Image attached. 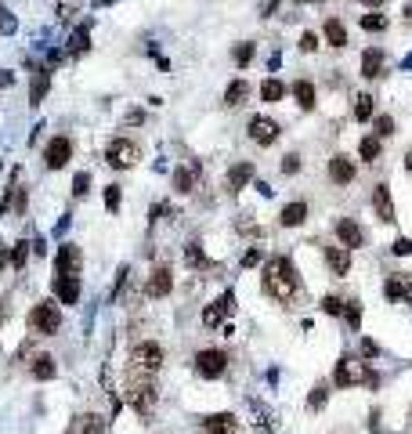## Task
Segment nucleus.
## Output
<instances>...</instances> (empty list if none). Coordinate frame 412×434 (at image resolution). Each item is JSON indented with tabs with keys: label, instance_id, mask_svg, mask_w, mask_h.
Returning <instances> with one entry per match:
<instances>
[{
	"label": "nucleus",
	"instance_id": "3c124183",
	"mask_svg": "<svg viewBox=\"0 0 412 434\" xmlns=\"http://www.w3.org/2000/svg\"><path fill=\"white\" fill-rule=\"evenodd\" d=\"M405 166H409V171H412V149H409V156H405Z\"/></svg>",
	"mask_w": 412,
	"mask_h": 434
},
{
	"label": "nucleus",
	"instance_id": "f257e3e1",
	"mask_svg": "<svg viewBox=\"0 0 412 434\" xmlns=\"http://www.w3.org/2000/svg\"><path fill=\"white\" fill-rule=\"evenodd\" d=\"M261 283H264L268 297H275L279 304H293L296 293H301V275H296L290 257H272V261H268Z\"/></svg>",
	"mask_w": 412,
	"mask_h": 434
},
{
	"label": "nucleus",
	"instance_id": "4468645a",
	"mask_svg": "<svg viewBox=\"0 0 412 434\" xmlns=\"http://www.w3.org/2000/svg\"><path fill=\"white\" fill-rule=\"evenodd\" d=\"M199 431H203V434H235L239 431V420L232 413H214V416H203Z\"/></svg>",
	"mask_w": 412,
	"mask_h": 434
},
{
	"label": "nucleus",
	"instance_id": "6e6552de",
	"mask_svg": "<svg viewBox=\"0 0 412 434\" xmlns=\"http://www.w3.org/2000/svg\"><path fill=\"white\" fill-rule=\"evenodd\" d=\"M73 160V142H69L65 134H58V138H51L47 142V149H44V163L51 166V171H62V166Z\"/></svg>",
	"mask_w": 412,
	"mask_h": 434
},
{
	"label": "nucleus",
	"instance_id": "b1692460",
	"mask_svg": "<svg viewBox=\"0 0 412 434\" xmlns=\"http://www.w3.org/2000/svg\"><path fill=\"white\" fill-rule=\"evenodd\" d=\"M246 98H250V83H246V80H232L228 91H224V105L235 109V105H243Z\"/></svg>",
	"mask_w": 412,
	"mask_h": 434
},
{
	"label": "nucleus",
	"instance_id": "e433bc0d",
	"mask_svg": "<svg viewBox=\"0 0 412 434\" xmlns=\"http://www.w3.org/2000/svg\"><path fill=\"white\" fill-rule=\"evenodd\" d=\"M120 199H123L120 185H109V188H105V206H109V214H116V210H120Z\"/></svg>",
	"mask_w": 412,
	"mask_h": 434
},
{
	"label": "nucleus",
	"instance_id": "39448f33",
	"mask_svg": "<svg viewBox=\"0 0 412 434\" xmlns=\"http://www.w3.org/2000/svg\"><path fill=\"white\" fill-rule=\"evenodd\" d=\"M127 402L134 405V413L141 420H152V413H155V387H152V380H127Z\"/></svg>",
	"mask_w": 412,
	"mask_h": 434
},
{
	"label": "nucleus",
	"instance_id": "9b49d317",
	"mask_svg": "<svg viewBox=\"0 0 412 434\" xmlns=\"http://www.w3.org/2000/svg\"><path fill=\"white\" fill-rule=\"evenodd\" d=\"M80 264H83L80 246L62 243V246H58V257H54V268H58V275H76V272H80Z\"/></svg>",
	"mask_w": 412,
	"mask_h": 434
},
{
	"label": "nucleus",
	"instance_id": "aec40b11",
	"mask_svg": "<svg viewBox=\"0 0 412 434\" xmlns=\"http://www.w3.org/2000/svg\"><path fill=\"white\" fill-rule=\"evenodd\" d=\"M383 73V51L380 47H369L365 54H362V76L365 80H376Z\"/></svg>",
	"mask_w": 412,
	"mask_h": 434
},
{
	"label": "nucleus",
	"instance_id": "393cba45",
	"mask_svg": "<svg viewBox=\"0 0 412 434\" xmlns=\"http://www.w3.org/2000/svg\"><path fill=\"white\" fill-rule=\"evenodd\" d=\"M195 181H199V166H177V174H174V188L177 192H192L195 188Z\"/></svg>",
	"mask_w": 412,
	"mask_h": 434
},
{
	"label": "nucleus",
	"instance_id": "7c9ffc66",
	"mask_svg": "<svg viewBox=\"0 0 412 434\" xmlns=\"http://www.w3.org/2000/svg\"><path fill=\"white\" fill-rule=\"evenodd\" d=\"M354 120H373V98H369V94H358V98H354Z\"/></svg>",
	"mask_w": 412,
	"mask_h": 434
},
{
	"label": "nucleus",
	"instance_id": "dca6fc26",
	"mask_svg": "<svg viewBox=\"0 0 412 434\" xmlns=\"http://www.w3.org/2000/svg\"><path fill=\"white\" fill-rule=\"evenodd\" d=\"M54 297L62 304H76L80 301V279L76 275H54Z\"/></svg>",
	"mask_w": 412,
	"mask_h": 434
},
{
	"label": "nucleus",
	"instance_id": "a18cd8bd",
	"mask_svg": "<svg viewBox=\"0 0 412 434\" xmlns=\"http://www.w3.org/2000/svg\"><path fill=\"white\" fill-rule=\"evenodd\" d=\"M83 434H105L102 424H98V416H83Z\"/></svg>",
	"mask_w": 412,
	"mask_h": 434
},
{
	"label": "nucleus",
	"instance_id": "58836bf2",
	"mask_svg": "<svg viewBox=\"0 0 412 434\" xmlns=\"http://www.w3.org/2000/svg\"><path fill=\"white\" fill-rule=\"evenodd\" d=\"M325 398H329V387H325V384H318L315 391H311L307 405H311V409H322V405H325Z\"/></svg>",
	"mask_w": 412,
	"mask_h": 434
},
{
	"label": "nucleus",
	"instance_id": "c756f323",
	"mask_svg": "<svg viewBox=\"0 0 412 434\" xmlns=\"http://www.w3.org/2000/svg\"><path fill=\"white\" fill-rule=\"evenodd\" d=\"M282 94H286V87H282L279 80H264V83H261V102L275 105V102H282Z\"/></svg>",
	"mask_w": 412,
	"mask_h": 434
},
{
	"label": "nucleus",
	"instance_id": "4be33fe9",
	"mask_svg": "<svg viewBox=\"0 0 412 434\" xmlns=\"http://www.w3.org/2000/svg\"><path fill=\"white\" fill-rule=\"evenodd\" d=\"M250 181H253V163H235L228 171V188L232 192H243Z\"/></svg>",
	"mask_w": 412,
	"mask_h": 434
},
{
	"label": "nucleus",
	"instance_id": "bb28decb",
	"mask_svg": "<svg viewBox=\"0 0 412 434\" xmlns=\"http://www.w3.org/2000/svg\"><path fill=\"white\" fill-rule=\"evenodd\" d=\"M47 83H51V73H47V69H36V73H33V91H30V102L33 105H40V98L47 94Z\"/></svg>",
	"mask_w": 412,
	"mask_h": 434
},
{
	"label": "nucleus",
	"instance_id": "49530a36",
	"mask_svg": "<svg viewBox=\"0 0 412 434\" xmlns=\"http://www.w3.org/2000/svg\"><path fill=\"white\" fill-rule=\"evenodd\" d=\"M315 47H318V36L315 33H304L301 36V51H315Z\"/></svg>",
	"mask_w": 412,
	"mask_h": 434
},
{
	"label": "nucleus",
	"instance_id": "9d476101",
	"mask_svg": "<svg viewBox=\"0 0 412 434\" xmlns=\"http://www.w3.org/2000/svg\"><path fill=\"white\" fill-rule=\"evenodd\" d=\"M383 297L387 301H412V272L387 275V283H383Z\"/></svg>",
	"mask_w": 412,
	"mask_h": 434
},
{
	"label": "nucleus",
	"instance_id": "20e7f679",
	"mask_svg": "<svg viewBox=\"0 0 412 434\" xmlns=\"http://www.w3.org/2000/svg\"><path fill=\"white\" fill-rule=\"evenodd\" d=\"M30 329L40 333V337H51V333H58V329H62V312H58V304H54V301L33 304V312H30Z\"/></svg>",
	"mask_w": 412,
	"mask_h": 434
},
{
	"label": "nucleus",
	"instance_id": "a211bd4d",
	"mask_svg": "<svg viewBox=\"0 0 412 434\" xmlns=\"http://www.w3.org/2000/svg\"><path fill=\"white\" fill-rule=\"evenodd\" d=\"M329 177L336 181V185H351V181H354V160L333 156V160H329Z\"/></svg>",
	"mask_w": 412,
	"mask_h": 434
},
{
	"label": "nucleus",
	"instance_id": "cd10ccee",
	"mask_svg": "<svg viewBox=\"0 0 412 434\" xmlns=\"http://www.w3.org/2000/svg\"><path fill=\"white\" fill-rule=\"evenodd\" d=\"M325 40H329L333 47H347V30H344V22H336V19L325 22Z\"/></svg>",
	"mask_w": 412,
	"mask_h": 434
},
{
	"label": "nucleus",
	"instance_id": "72a5a7b5",
	"mask_svg": "<svg viewBox=\"0 0 412 434\" xmlns=\"http://www.w3.org/2000/svg\"><path fill=\"white\" fill-rule=\"evenodd\" d=\"M30 250H33V243H25V239H19L15 243V250H11V264H15V268H22V264H25V257H30Z\"/></svg>",
	"mask_w": 412,
	"mask_h": 434
},
{
	"label": "nucleus",
	"instance_id": "f03ea898",
	"mask_svg": "<svg viewBox=\"0 0 412 434\" xmlns=\"http://www.w3.org/2000/svg\"><path fill=\"white\" fill-rule=\"evenodd\" d=\"M163 358H166V351L152 340L131 347V355H127V380H152V376L160 373Z\"/></svg>",
	"mask_w": 412,
	"mask_h": 434
},
{
	"label": "nucleus",
	"instance_id": "0eeeda50",
	"mask_svg": "<svg viewBox=\"0 0 412 434\" xmlns=\"http://www.w3.org/2000/svg\"><path fill=\"white\" fill-rule=\"evenodd\" d=\"M138 160H141V149L131 138H116V142H109V149H105V163L112 171H127V166H134Z\"/></svg>",
	"mask_w": 412,
	"mask_h": 434
},
{
	"label": "nucleus",
	"instance_id": "1a4fd4ad",
	"mask_svg": "<svg viewBox=\"0 0 412 434\" xmlns=\"http://www.w3.org/2000/svg\"><path fill=\"white\" fill-rule=\"evenodd\" d=\"M232 307H235V297H232V293H221V301L206 304V312H203V326H206V329L224 326V318H228Z\"/></svg>",
	"mask_w": 412,
	"mask_h": 434
},
{
	"label": "nucleus",
	"instance_id": "79ce46f5",
	"mask_svg": "<svg viewBox=\"0 0 412 434\" xmlns=\"http://www.w3.org/2000/svg\"><path fill=\"white\" fill-rule=\"evenodd\" d=\"M69 51H87V30H80L73 40H69Z\"/></svg>",
	"mask_w": 412,
	"mask_h": 434
},
{
	"label": "nucleus",
	"instance_id": "09e8293b",
	"mask_svg": "<svg viewBox=\"0 0 412 434\" xmlns=\"http://www.w3.org/2000/svg\"><path fill=\"white\" fill-rule=\"evenodd\" d=\"M394 254H412V243L409 239H398L394 243Z\"/></svg>",
	"mask_w": 412,
	"mask_h": 434
},
{
	"label": "nucleus",
	"instance_id": "ea45409f",
	"mask_svg": "<svg viewBox=\"0 0 412 434\" xmlns=\"http://www.w3.org/2000/svg\"><path fill=\"white\" fill-rule=\"evenodd\" d=\"M394 134V120L391 116H376V138H391Z\"/></svg>",
	"mask_w": 412,
	"mask_h": 434
},
{
	"label": "nucleus",
	"instance_id": "2eb2a0df",
	"mask_svg": "<svg viewBox=\"0 0 412 434\" xmlns=\"http://www.w3.org/2000/svg\"><path fill=\"white\" fill-rule=\"evenodd\" d=\"M170 286H174V272L166 268V264H160V268H152V275H149V297H166L170 293Z\"/></svg>",
	"mask_w": 412,
	"mask_h": 434
},
{
	"label": "nucleus",
	"instance_id": "de8ad7c7",
	"mask_svg": "<svg viewBox=\"0 0 412 434\" xmlns=\"http://www.w3.org/2000/svg\"><path fill=\"white\" fill-rule=\"evenodd\" d=\"M362 355H365V358H376V355H380V347H376L373 340H362Z\"/></svg>",
	"mask_w": 412,
	"mask_h": 434
},
{
	"label": "nucleus",
	"instance_id": "f704fd0d",
	"mask_svg": "<svg viewBox=\"0 0 412 434\" xmlns=\"http://www.w3.org/2000/svg\"><path fill=\"white\" fill-rule=\"evenodd\" d=\"M184 261L192 264V268H206V257H203V246L199 243H192L188 250H184Z\"/></svg>",
	"mask_w": 412,
	"mask_h": 434
},
{
	"label": "nucleus",
	"instance_id": "c9c22d12",
	"mask_svg": "<svg viewBox=\"0 0 412 434\" xmlns=\"http://www.w3.org/2000/svg\"><path fill=\"white\" fill-rule=\"evenodd\" d=\"M344 304H347L344 297H336V293H329V297L322 301V312H325V315H344Z\"/></svg>",
	"mask_w": 412,
	"mask_h": 434
},
{
	"label": "nucleus",
	"instance_id": "c85d7f7f",
	"mask_svg": "<svg viewBox=\"0 0 412 434\" xmlns=\"http://www.w3.org/2000/svg\"><path fill=\"white\" fill-rule=\"evenodd\" d=\"M358 156L365 163H376L380 160V138L376 134H369V138H362V142H358Z\"/></svg>",
	"mask_w": 412,
	"mask_h": 434
},
{
	"label": "nucleus",
	"instance_id": "ddd939ff",
	"mask_svg": "<svg viewBox=\"0 0 412 434\" xmlns=\"http://www.w3.org/2000/svg\"><path fill=\"white\" fill-rule=\"evenodd\" d=\"M336 239H340V246H344V250H354V246L365 243V232H362L358 221L340 217V221H336Z\"/></svg>",
	"mask_w": 412,
	"mask_h": 434
},
{
	"label": "nucleus",
	"instance_id": "37998d69",
	"mask_svg": "<svg viewBox=\"0 0 412 434\" xmlns=\"http://www.w3.org/2000/svg\"><path fill=\"white\" fill-rule=\"evenodd\" d=\"M282 171H286V174H296V171H301V156H296V152H290V156L282 160Z\"/></svg>",
	"mask_w": 412,
	"mask_h": 434
},
{
	"label": "nucleus",
	"instance_id": "412c9836",
	"mask_svg": "<svg viewBox=\"0 0 412 434\" xmlns=\"http://www.w3.org/2000/svg\"><path fill=\"white\" fill-rule=\"evenodd\" d=\"M325 264H329L336 275H347L351 272V257H347L344 246H325Z\"/></svg>",
	"mask_w": 412,
	"mask_h": 434
},
{
	"label": "nucleus",
	"instance_id": "f3484780",
	"mask_svg": "<svg viewBox=\"0 0 412 434\" xmlns=\"http://www.w3.org/2000/svg\"><path fill=\"white\" fill-rule=\"evenodd\" d=\"M373 210L380 221H394V199H391V188L387 185H376L373 188Z\"/></svg>",
	"mask_w": 412,
	"mask_h": 434
},
{
	"label": "nucleus",
	"instance_id": "a19ab883",
	"mask_svg": "<svg viewBox=\"0 0 412 434\" xmlns=\"http://www.w3.org/2000/svg\"><path fill=\"white\" fill-rule=\"evenodd\" d=\"M87 185H91V174H76V181H73V195H87Z\"/></svg>",
	"mask_w": 412,
	"mask_h": 434
},
{
	"label": "nucleus",
	"instance_id": "2f4dec72",
	"mask_svg": "<svg viewBox=\"0 0 412 434\" xmlns=\"http://www.w3.org/2000/svg\"><path fill=\"white\" fill-rule=\"evenodd\" d=\"M344 318H347L351 329H358V326H362V304H358V301H347V304H344Z\"/></svg>",
	"mask_w": 412,
	"mask_h": 434
},
{
	"label": "nucleus",
	"instance_id": "8fccbe9b",
	"mask_svg": "<svg viewBox=\"0 0 412 434\" xmlns=\"http://www.w3.org/2000/svg\"><path fill=\"white\" fill-rule=\"evenodd\" d=\"M362 4H369V8H380V4H383V0H362Z\"/></svg>",
	"mask_w": 412,
	"mask_h": 434
},
{
	"label": "nucleus",
	"instance_id": "4c0bfd02",
	"mask_svg": "<svg viewBox=\"0 0 412 434\" xmlns=\"http://www.w3.org/2000/svg\"><path fill=\"white\" fill-rule=\"evenodd\" d=\"M232 58H235V65H250L253 62V44H239L232 51Z\"/></svg>",
	"mask_w": 412,
	"mask_h": 434
},
{
	"label": "nucleus",
	"instance_id": "423d86ee",
	"mask_svg": "<svg viewBox=\"0 0 412 434\" xmlns=\"http://www.w3.org/2000/svg\"><path fill=\"white\" fill-rule=\"evenodd\" d=\"M195 373L203 376V380H217V376L228 373V351H221V347H206V351L195 355Z\"/></svg>",
	"mask_w": 412,
	"mask_h": 434
},
{
	"label": "nucleus",
	"instance_id": "a878e982",
	"mask_svg": "<svg viewBox=\"0 0 412 434\" xmlns=\"http://www.w3.org/2000/svg\"><path fill=\"white\" fill-rule=\"evenodd\" d=\"M54 373H58V366H54L51 355H36L33 358V376H36V380H51Z\"/></svg>",
	"mask_w": 412,
	"mask_h": 434
},
{
	"label": "nucleus",
	"instance_id": "c03bdc74",
	"mask_svg": "<svg viewBox=\"0 0 412 434\" xmlns=\"http://www.w3.org/2000/svg\"><path fill=\"white\" fill-rule=\"evenodd\" d=\"M257 264H261V250L253 246V250H246V254H243V268H257Z\"/></svg>",
	"mask_w": 412,
	"mask_h": 434
},
{
	"label": "nucleus",
	"instance_id": "473e14b6",
	"mask_svg": "<svg viewBox=\"0 0 412 434\" xmlns=\"http://www.w3.org/2000/svg\"><path fill=\"white\" fill-rule=\"evenodd\" d=\"M362 30L365 33H383V30H387V19L376 15V11H373V15H362Z\"/></svg>",
	"mask_w": 412,
	"mask_h": 434
},
{
	"label": "nucleus",
	"instance_id": "7ed1b4c3",
	"mask_svg": "<svg viewBox=\"0 0 412 434\" xmlns=\"http://www.w3.org/2000/svg\"><path fill=\"white\" fill-rule=\"evenodd\" d=\"M376 384V376L369 373V366L362 358H354V355H344L336 362V369H333V384L336 387H358V384Z\"/></svg>",
	"mask_w": 412,
	"mask_h": 434
},
{
	"label": "nucleus",
	"instance_id": "6ab92c4d",
	"mask_svg": "<svg viewBox=\"0 0 412 434\" xmlns=\"http://www.w3.org/2000/svg\"><path fill=\"white\" fill-rule=\"evenodd\" d=\"M279 221H282L286 228L304 225V221H307V203H301V199H296V203H286V206H282V214H279Z\"/></svg>",
	"mask_w": 412,
	"mask_h": 434
},
{
	"label": "nucleus",
	"instance_id": "f8f14e48",
	"mask_svg": "<svg viewBox=\"0 0 412 434\" xmlns=\"http://www.w3.org/2000/svg\"><path fill=\"white\" fill-rule=\"evenodd\" d=\"M250 138L257 145H275L279 142V123L268 120V116H253L250 120Z\"/></svg>",
	"mask_w": 412,
	"mask_h": 434
},
{
	"label": "nucleus",
	"instance_id": "5701e85b",
	"mask_svg": "<svg viewBox=\"0 0 412 434\" xmlns=\"http://www.w3.org/2000/svg\"><path fill=\"white\" fill-rule=\"evenodd\" d=\"M293 98H296V105H301L304 113H311V109H315V83H311V80H296L293 83Z\"/></svg>",
	"mask_w": 412,
	"mask_h": 434
}]
</instances>
